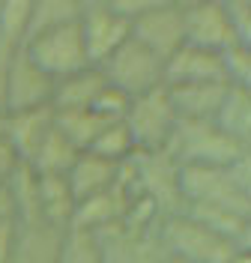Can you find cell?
Instances as JSON below:
<instances>
[{"label":"cell","mask_w":251,"mask_h":263,"mask_svg":"<svg viewBox=\"0 0 251 263\" xmlns=\"http://www.w3.org/2000/svg\"><path fill=\"white\" fill-rule=\"evenodd\" d=\"M123 126L134 144V153H162L177 129V114L170 108L165 87H156L144 96L129 99Z\"/></svg>","instance_id":"5"},{"label":"cell","mask_w":251,"mask_h":263,"mask_svg":"<svg viewBox=\"0 0 251 263\" xmlns=\"http://www.w3.org/2000/svg\"><path fill=\"white\" fill-rule=\"evenodd\" d=\"M165 263H183V260H165Z\"/></svg>","instance_id":"36"},{"label":"cell","mask_w":251,"mask_h":263,"mask_svg":"<svg viewBox=\"0 0 251 263\" xmlns=\"http://www.w3.org/2000/svg\"><path fill=\"white\" fill-rule=\"evenodd\" d=\"M63 233L66 230L51 228L45 221H18L12 263H57Z\"/></svg>","instance_id":"16"},{"label":"cell","mask_w":251,"mask_h":263,"mask_svg":"<svg viewBox=\"0 0 251 263\" xmlns=\"http://www.w3.org/2000/svg\"><path fill=\"white\" fill-rule=\"evenodd\" d=\"M227 263H251V251H236Z\"/></svg>","instance_id":"34"},{"label":"cell","mask_w":251,"mask_h":263,"mask_svg":"<svg viewBox=\"0 0 251 263\" xmlns=\"http://www.w3.org/2000/svg\"><path fill=\"white\" fill-rule=\"evenodd\" d=\"M213 126L224 132L230 141L251 147V90L227 87L213 114Z\"/></svg>","instance_id":"19"},{"label":"cell","mask_w":251,"mask_h":263,"mask_svg":"<svg viewBox=\"0 0 251 263\" xmlns=\"http://www.w3.org/2000/svg\"><path fill=\"white\" fill-rule=\"evenodd\" d=\"M30 0H0V42L21 48L27 39Z\"/></svg>","instance_id":"26"},{"label":"cell","mask_w":251,"mask_h":263,"mask_svg":"<svg viewBox=\"0 0 251 263\" xmlns=\"http://www.w3.org/2000/svg\"><path fill=\"white\" fill-rule=\"evenodd\" d=\"M51 93H54V81L24 57V51H18L12 66H9V78H6L3 111L6 114H18V111L51 108Z\"/></svg>","instance_id":"11"},{"label":"cell","mask_w":251,"mask_h":263,"mask_svg":"<svg viewBox=\"0 0 251 263\" xmlns=\"http://www.w3.org/2000/svg\"><path fill=\"white\" fill-rule=\"evenodd\" d=\"M185 84H224L221 57L216 51H203L183 42L165 60V87H185Z\"/></svg>","instance_id":"13"},{"label":"cell","mask_w":251,"mask_h":263,"mask_svg":"<svg viewBox=\"0 0 251 263\" xmlns=\"http://www.w3.org/2000/svg\"><path fill=\"white\" fill-rule=\"evenodd\" d=\"M36 210H39V221L69 230V221L75 213V197H72L66 177H39L36 174Z\"/></svg>","instance_id":"20"},{"label":"cell","mask_w":251,"mask_h":263,"mask_svg":"<svg viewBox=\"0 0 251 263\" xmlns=\"http://www.w3.org/2000/svg\"><path fill=\"white\" fill-rule=\"evenodd\" d=\"M51 129H54V111L51 108L6 114V141L24 164L36 156V149L42 147V141L48 138Z\"/></svg>","instance_id":"14"},{"label":"cell","mask_w":251,"mask_h":263,"mask_svg":"<svg viewBox=\"0 0 251 263\" xmlns=\"http://www.w3.org/2000/svg\"><path fill=\"white\" fill-rule=\"evenodd\" d=\"M111 120H102L93 111H54V129L66 138L78 153H87L93 147V141L99 138V132Z\"/></svg>","instance_id":"22"},{"label":"cell","mask_w":251,"mask_h":263,"mask_svg":"<svg viewBox=\"0 0 251 263\" xmlns=\"http://www.w3.org/2000/svg\"><path fill=\"white\" fill-rule=\"evenodd\" d=\"M108 6H111V9H114V12L129 24V27H132L134 21H138V18L152 6V0H108Z\"/></svg>","instance_id":"30"},{"label":"cell","mask_w":251,"mask_h":263,"mask_svg":"<svg viewBox=\"0 0 251 263\" xmlns=\"http://www.w3.org/2000/svg\"><path fill=\"white\" fill-rule=\"evenodd\" d=\"M180 200L251 215V153L224 167H180Z\"/></svg>","instance_id":"1"},{"label":"cell","mask_w":251,"mask_h":263,"mask_svg":"<svg viewBox=\"0 0 251 263\" xmlns=\"http://www.w3.org/2000/svg\"><path fill=\"white\" fill-rule=\"evenodd\" d=\"M218 57H221V78H224V84L227 87H239V90H251V48L230 45Z\"/></svg>","instance_id":"27"},{"label":"cell","mask_w":251,"mask_h":263,"mask_svg":"<svg viewBox=\"0 0 251 263\" xmlns=\"http://www.w3.org/2000/svg\"><path fill=\"white\" fill-rule=\"evenodd\" d=\"M230 39L239 48H251V3L248 0H221Z\"/></svg>","instance_id":"28"},{"label":"cell","mask_w":251,"mask_h":263,"mask_svg":"<svg viewBox=\"0 0 251 263\" xmlns=\"http://www.w3.org/2000/svg\"><path fill=\"white\" fill-rule=\"evenodd\" d=\"M21 51H24V57L39 72L48 75L51 81H60V78L75 75V72H81V69L90 66L87 51H84V42H81V33H78V21L27 39L21 45Z\"/></svg>","instance_id":"6"},{"label":"cell","mask_w":251,"mask_h":263,"mask_svg":"<svg viewBox=\"0 0 251 263\" xmlns=\"http://www.w3.org/2000/svg\"><path fill=\"white\" fill-rule=\"evenodd\" d=\"M78 15H81V0H30L27 39H33L39 33L57 30V27H66V24H75Z\"/></svg>","instance_id":"21"},{"label":"cell","mask_w":251,"mask_h":263,"mask_svg":"<svg viewBox=\"0 0 251 263\" xmlns=\"http://www.w3.org/2000/svg\"><path fill=\"white\" fill-rule=\"evenodd\" d=\"M0 221H15V203L9 195V185H0Z\"/></svg>","instance_id":"33"},{"label":"cell","mask_w":251,"mask_h":263,"mask_svg":"<svg viewBox=\"0 0 251 263\" xmlns=\"http://www.w3.org/2000/svg\"><path fill=\"white\" fill-rule=\"evenodd\" d=\"M96 69L102 72L108 87L126 93L129 99L144 96L156 87H165V60L147 51L141 42H134L132 36L111 57H105Z\"/></svg>","instance_id":"4"},{"label":"cell","mask_w":251,"mask_h":263,"mask_svg":"<svg viewBox=\"0 0 251 263\" xmlns=\"http://www.w3.org/2000/svg\"><path fill=\"white\" fill-rule=\"evenodd\" d=\"M87 153H93L99 159H108V162L126 164L134 156V144H132V138H129V132H126L123 123H108Z\"/></svg>","instance_id":"25"},{"label":"cell","mask_w":251,"mask_h":263,"mask_svg":"<svg viewBox=\"0 0 251 263\" xmlns=\"http://www.w3.org/2000/svg\"><path fill=\"white\" fill-rule=\"evenodd\" d=\"M134 42H141L156 57L167 60L183 45V3L177 0H152V6L132 24Z\"/></svg>","instance_id":"8"},{"label":"cell","mask_w":251,"mask_h":263,"mask_svg":"<svg viewBox=\"0 0 251 263\" xmlns=\"http://www.w3.org/2000/svg\"><path fill=\"white\" fill-rule=\"evenodd\" d=\"M0 141H6V111H0Z\"/></svg>","instance_id":"35"},{"label":"cell","mask_w":251,"mask_h":263,"mask_svg":"<svg viewBox=\"0 0 251 263\" xmlns=\"http://www.w3.org/2000/svg\"><path fill=\"white\" fill-rule=\"evenodd\" d=\"M108 84L102 78L96 66H87L75 75H66L60 81H54V93H51V111H90L93 102Z\"/></svg>","instance_id":"17"},{"label":"cell","mask_w":251,"mask_h":263,"mask_svg":"<svg viewBox=\"0 0 251 263\" xmlns=\"http://www.w3.org/2000/svg\"><path fill=\"white\" fill-rule=\"evenodd\" d=\"M156 230L159 228H134L126 221L105 228L96 233L105 263H165V251Z\"/></svg>","instance_id":"9"},{"label":"cell","mask_w":251,"mask_h":263,"mask_svg":"<svg viewBox=\"0 0 251 263\" xmlns=\"http://www.w3.org/2000/svg\"><path fill=\"white\" fill-rule=\"evenodd\" d=\"M120 174H123V164L99 159L93 153H78L75 164L69 167V174H66V182H69V189H72L75 203H81L87 197L111 189L120 180Z\"/></svg>","instance_id":"15"},{"label":"cell","mask_w":251,"mask_h":263,"mask_svg":"<svg viewBox=\"0 0 251 263\" xmlns=\"http://www.w3.org/2000/svg\"><path fill=\"white\" fill-rule=\"evenodd\" d=\"M129 200H132V195H129V189H126V182H123V174H120V180L114 182L111 189H105V192H99V195H93V197H87V200H81V203H75V213H72L69 228L102 233L105 228L123 221Z\"/></svg>","instance_id":"12"},{"label":"cell","mask_w":251,"mask_h":263,"mask_svg":"<svg viewBox=\"0 0 251 263\" xmlns=\"http://www.w3.org/2000/svg\"><path fill=\"white\" fill-rule=\"evenodd\" d=\"M57 263H105L99 236L90 233V230L69 228L66 233H63V239H60Z\"/></svg>","instance_id":"24"},{"label":"cell","mask_w":251,"mask_h":263,"mask_svg":"<svg viewBox=\"0 0 251 263\" xmlns=\"http://www.w3.org/2000/svg\"><path fill=\"white\" fill-rule=\"evenodd\" d=\"M165 90L177 120L201 123V120H213L227 87L224 84H185V87H165Z\"/></svg>","instance_id":"18"},{"label":"cell","mask_w":251,"mask_h":263,"mask_svg":"<svg viewBox=\"0 0 251 263\" xmlns=\"http://www.w3.org/2000/svg\"><path fill=\"white\" fill-rule=\"evenodd\" d=\"M93 114H99L102 120H111V123H123V117L129 111V96L126 93H120L114 87H105L99 93V99L93 102V108H90Z\"/></svg>","instance_id":"29"},{"label":"cell","mask_w":251,"mask_h":263,"mask_svg":"<svg viewBox=\"0 0 251 263\" xmlns=\"http://www.w3.org/2000/svg\"><path fill=\"white\" fill-rule=\"evenodd\" d=\"M165 153L180 164H198V167H224V164L236 162L242 156H248L251 147H242L230 141L224 132L213 126V120H201V123H185L177 120V129L167 141Z\"/></svg>","instance_id":"3"},{"label":"cell","mask_w":251,"mask_h":263,"mask_svg":"<svg viewBox=\"0 0 251 263\" xmlns=\"http://www.w3.org/2000/svg\"><path fill=\"white\" fill-rule=\"evenodd\" d=\"M21 159L15 156V149L9 147V141H0V185H6L9 177L18 171Z\"/></svg>","instance_id":"31"},{"label":"cell","mask_w":251,"mask_h":263,"mask_svg":"<svg viewBox=\"0 0 251 263\" xmlns=\"http://www.w3.org/2000/svg\"><path fill=\"white\" fill-rule=\"evenodd\" d=\"M78 33H81L90 66H99L105 57H111L129 39L132 27L108 6V0H81Z\"/></svg>","instance_id":"7"},{"label":"cell","mask_w":251,"mask_h":263,"mask_svg":"<svg viewBox=\"0 0 251 263\" xmlns=\"http://www.w3.org/2000/svg\"><path fill=\"white\" fill-rule=\"evenodd\" d=\"M159 242L165 251V260H183V263H227L236 254L230 242H224L213 230L198 224L183 210L170 215H162L159 221Z\"/></svg>","instance_id":"2"},{"label":"cell","mask_w":251,"mask_h":263,"mask_svg":"<svg viewBox=\"0 0 251 263\" xmlns=\"http://www.w3.org/2000/svg\"><path fill=\"white\" fill-rule=\"evenodd\" d=\"M18 221H0V263H12Z\"/></svg>","instance_id":"32"},{"label":"cell","mask_w":251,"mask_h":263,"mask_svg":"<svg viewBox=\"0 0 251 263\" xmlns=\"http://www.w3.org/2000/svg\"><path fill=\"white\" fill-rule=\"evenodd\" d=\"M183 3V39L185 45L203 51H227L234 45L227 21L221 12V0H180Z\"/></svg>","instance_id":"10"},{"label":"cell","mask_w":251,"mask_h":263,"mask_svg":"<svg viewBox=\"0 0 251 263\" xmlns=\"http://www.w3.org/2000/svg\"><path fill=\"white\" fill-rule=\"evenodd\" d=\"M75 159H78V149L72 147L57 129H51L48 138L42 141V147L36 149V156L27 164L39 177H66L69 167L75 164Z\"/></svg>","instance_id":"23"}]
</instances>
